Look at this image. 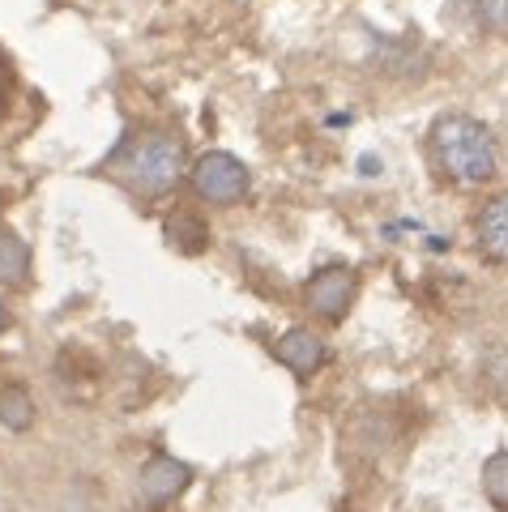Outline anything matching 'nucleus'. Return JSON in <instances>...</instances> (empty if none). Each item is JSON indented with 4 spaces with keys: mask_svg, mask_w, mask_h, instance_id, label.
<instances>
[{
    "mask_svg": "<svg viewBox=\"0 0 508 512\" xmlns=\"http://www.w3.org/2000/svg\"><path fill=\"white\" fill-rule=\"evenodd\" d=\"M436 167L453 184H487L500 171V146L491 128L474 116H440L432 128Z\"/></svg>",
    "mask_w": 508,
    "mask_h": 512,
    "instance_id": "obj_1",
    "label": "nucleus"
},
{
    "mask_svg": "<svg viewBox=\"0 0 508 512\" xmlns=\"http://www.w3.org/2000/svg\"><path fill=\"white\" fill-rule=\"evenodd\" d=\"M111 167L141 197H163L184 175V141L158 133V128L154 133H137L133 141H124V150L111 158Z\"/></svg>",
    "mask_w": 508,
    "mask_h": 512,
    "instance_id": "obj_2",
    "label": "nucleus"
},
{
    "mask_svg": "<svg viewBox=\"0 0 508 512\" xmlns=\"http://www.w3.org/2000/svg\"><path fill=\"white\" fill-rule=\"evenodd\" d=\"M188 175H193V192H197L201 201H210V205H235V201H244V192L252 184L248 167L235 154H227V150L201 154Z\"/></svg>",
    "mask_w": 508,
    "mask_h": 512,
    "instance_id": "obj_3",
    "label": "nucleus"
},
{
    "mask_svg": "<svg viewBox=\"0 0 508 512\" xmlns=\"http://www.w3.org/2000/svg\"><path fill=\"white\" fill-rule=\"evenodd\" d=\"M355 269L351 265H329L321 269V274H312V282L304 286V299H308V308L321 316V320H342L346 308H351V299H355Z\"/></svg>",
    "mask_w": 508,
    "mask_h": 512,
    "instance_id": "obj_4",
    "label": "nucleus"
},
{
    "mask_svg": "<svg viewBox=\"0 0 508 512\" xmlns=\"http://www.w3.org/2000/svg\"><path fill=\"white\" fill-rule=\"evenodd\" d=\"M188 483H193V470L184 466V461L158 453L150 457L146 466H141V478H137V491L141 500H146L150 508H167L171 500H180V495L188 491Z\"/></svg>",
    "mask_w": 508,
    "mask_h": 512,
    "instance_id": "obj_5",
    "label": "nucleus"
},
{
    "mask_svg": "<svg viewBox=\"0 0 508 512\" xmlns=\"http://www.w3.org/2000/svg\"><path fill=\"white\" fill-rule=\"evenodd\" d=\"M274 359L287 367V372H295L299 380H308V376H316V372L325 367L329 350H325V342L316 338L312 329L295 325V329H287V333H282V338L274 342Z\"/></svg>",
    "mask_w": 508,
    "mask_h": 512,
    "instance_id": "obj_6",
    "label": "nucleus"
},
{
    "mask_svg": "<svg viewBox=\"0 0 508 512\" xmlns=\"http://www.w3.org/2000/svg\"><path fill=\"white\" fill-rule=\"evenodd\" d=\"M474 235H479V252L487 261L508 265V192L483 205L479 222H474Z\"/></svg>",
    "mask_w": 508,
    "mask_h": 512,
    "instance_id": "obj_7",
    "label": "nucleus"
},
{
    "mask_svg": "<svg viewBox=\"0 0 508 512\" xmlns=\"http://www.w3.org/2000/svg\"><path fill=\"white\" fill-rule=\"evenodd\" d=\"M35 419H39V406H35V397H30L26 384H18V380L0 384V427L5 431H30Z\"/></svg>",
    "mask_w": 508,
    "mask_h": 512,
    "instance_id": "obj_8",
    "label": "nucleus"
},
{
    "mask_svg": "<svg viewBox=\"0 0 508 512\" xmlns=\"http://www.w3.org/2000/svg\"><path fill=\"white\" fill-rule=\"evenodd\" d=\"M30 278V248L13 231H0V282L22 286Z\"/></svg>",
    "mask_w": 508,
    "mask_h": 512,
    "instance_id": "obj_9",
    "label": "nucleus"
},
{
    "mask_svg": "<svg viewBox=\"0 0 508 512\" xmlns=\"http://www.w3.org/2000/svg\"><path fill=\"white\" fill-rule=\"evenodd\" d=\"M167 239L180 252H201L210 244V231H205V222L197 214H176V218H167Z\"/></svg>",
    "mask_w": 508,
    "mask_h": 512,
    "instance_id": "obj_10",
    "label": "nucleus"
},
{
    "mask_svg": "<svg viewBox=\"0 0 508 512\" xmlns=\"http://www.w3.org/2000/svg\"><path fill=\"white\" fill-rule=\"evenodd\" d=\"M483 495L491 500V508L508 512V448L483 461Z\"/></svg>",
    "mask_w": 508,
    "mask_h": 512,
    "instance_id": "obj_11",
    "label": "nucleus"
},
{
    "mask_svg": "<svg viewBox=\"0 0 508 512\" xmlns=\"http://www.w3.org/2000/svg\"><path fill=\"white\" fill-rule=\"evenodd\" d=\"M483 380H487V389L500 397V402H508V342L496 346L491 355L483 359Z\"/></svg>",
    "mask_w": 508,
    "mask_h": 512,
    "instance_id": "obj_12",
    "label": "nucleus"
},
{
    "mask_svg": "<svg viewBox=\"0 0 508 512\" xmlns=\"http://www.w3.org/2000/svg\"><path fill=\"white\" fill-rule=\"evenodd\" d=\"M474 18L487 35H508V0H474Z\"/></svg>",
    "mask_w": 508,
    "mask_h": 512,
    "instance_id": "obj_13",
    "label": "nucleus"
},
{
    "mask_svg": "<svg viewBox=\"0 0 508 512\" xmlns=\"http://www.w3.org/2000/svg\"><path fill=\"white\" fill-rule=\"evenodd\" d=\"M5 329H9V308L0 303V333H5Z\"/></svg>",
    "mask_w": 508,
    "mask_h": 512,
    "instance_id": "obj_14",
    "label": "nucleus"
},
{
    "mask_svg": "<svg viewBox=\"0 0 508 512\" xmlns=\"http://www.w3.org/2000/svg\"><path fill=\"white\" fill-rule=\"evenodd\" d=\"M0 120H5V90H0Z\"/></svg>",
    "mask_w": 508,
    "mask_h": 512,
    "instance_id": "obj_15",
    "label": "nucleus"
}]
</instances>
